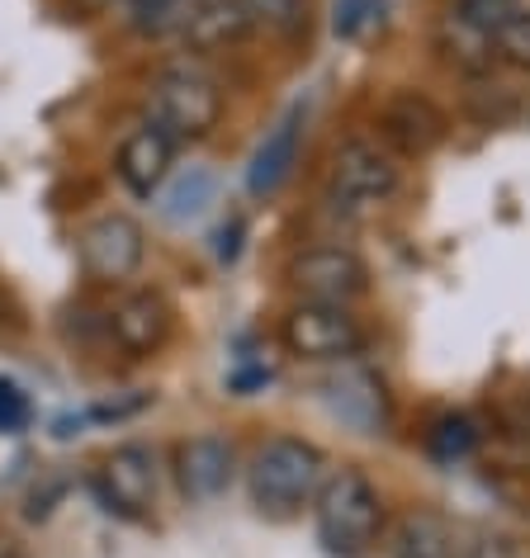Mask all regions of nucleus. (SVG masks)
Returning <instances> with one entry per match:
<instances>
[{
  "instance_id": "6ab92c4d",
  "label": "nucleus",
  "mask_w": 530,
  "mask_h": 558,
  "mask_svg": "<svg viewBox=\"0 0 530 558\" xmlns=\"http://www.w3.org/2000/svg\"><path fill=\"white\" fill-rule=\"evenodd\" d=\"M473 445H479V430H473L469 416H441L426 430V450L441 459V464H455V459H469Z\"/></svg>"
},
{
  "instance_id": "b1692460",
  "label": "nucleus",
  "mask_w": 530,
  "mask_h": 558,
  "mask_svg": "<svg viewBox=\"0 0 530 558\" xmlns=\"http://www.w3.org/2000/svg\"><path fill=\"white\" fill-rule=\"evenodd\" d=\"M465 558H516V549H511V539H502V535H469Z\"/></svg>"
},
{
  "instance_id": "6e6552de",
  "label": "nucleus",
  "mask_w": 530,
  "mask_h": 558,
  "mask_svg": "<svg viewBox=\"0 0 530 558\" xmlns=\"http://www.w3.org/2000/svg\"><path fill=\"white\" fill-rule=\"evenodd\" d=\"M81 265H86L91 279H100V284H119V279H129L137 265H143V228L129 218V214H105L95 218L86 232H81Z\"/></svg>"
},
{
  "instance_id": "dca6fc26",
  "label": "nucleus",
  "mask_w": 530,
  "mask_h": 558,
  "mask_svg": "<svg viewBox=\"0 0 530 558\" xmlns=\"http://www.w3.org/2000/svg\"><path fill=\"white\" fill-rule=\"evenodd\" d=\"M200 5L204 0H129V24L143 38H166L185 29Z\"/></svg>"
},
{
  "instance_id": "2eb2a0df",
  "label": "nucleus",
  "mask_w": 530,
  "mask_h": 558,
  "mask_svg": "<svg viewBox=\"0 0 530 558\" xmlns=\"http://www.w3.org/2000/svg\"><path fill=\"white\" fill-rule=\"evenodd\" d=\"M246 34H251V15L242 0H204L190 15L185 29H180V38H185L194 52H222V48L242 44Z\"/></svg>"
},
{
  "instance_id": "a878e982",
  "label": "nucleus",
  "mask_w": 530,
  "mask_h": 558,
  "mask_svg": "<svg viewBox=\"0 0 530 558\" xmlns=\"http://www.w3.org/2000/svg\"><path fill=\"white\" fill-rule=\"evenodd\" d=\"M5 558H20V554H5Z\"/></svg>"
},
{
  "instance_id": "393cba45",
  "label": "nucleus",
  "mask_w": 530,
  "mask_h": 558,
  "mask_svg": "<svg viewBox=\"0 0 530 558\" xmlns=\"http://www.w3.org/2000/svg\"><path fill=\"white\" fill-rule=\"evenodd\" d=\"M237 236H242V218H232L228 228L218 232V246H214L218 260H237V251H242V242H237Z\"/></svg>"
},
{
  "instance_id": "9d476101",
  "label": "nucleus",
  "mask_w": 530,
  "mask_h": 558,
  "mask_svg": "<svg viewBox=\"0 0 530 558\" xmlns=\"http://www.w3.org/2000/svg\"><path fill=\"white\" fill-rule=\"evenodd\" d=\"M380 129L402 157H426V151H436L445 143V114L417 90H398L384 105Z\"/></svg>"
},
{
  "instance_id": "1a4fd4ad",
  "label": "nucleus",
  "mask_w": 530,
  "mask_h": 558,
  "mask_svg": "<svg viewBox=\"0 0 530 558\" xmlns=\"http://www.w3.org/2000/svg\"><path fill=\"white\" fill-rule=\"evenodd\" d=\"M109 337H115L129 355H157L166 337H171V308L152 289H133L109 308Z\"/></svg>"
},
{
  "instance_id": "f8f14e48",
  "label": "nucleus",
  "mask_w": 530,
  "mask_h": 558,
  "mask_svg": "<svg viewBox=\"0 0 530 558\" xmlns=\"http://www.w3.org/2000/svg\"><path fill=\"white\" fill-rule=\"evenodd\" d=\"M469 530L441 511H408L394 530V558H465Z\"/></svg>"
},
{
  "instance_id": "4468645a",
  "label": "nucleus",
  "mask_w": 530,
  "mask_h": 558,
  "mask_svg": "<svg viewBox=\"0 0 530 558\" xmlns=\"http://www.w3.org/2000/svg\"><path fill=\"white\" fill-rule=\"evenodd\" d=\"M171 157H176V147L147 123V129H137L129 143L119 147V180L137 194V199H147V194L161 190L166 171H171Z\"/></svg>"
},
{
  "instance_id": "f257e3e1",
  "label": "nucleus",
  "mask_w": 530,
  "mask_h": 558,
  "mask_svg": "<svg viewBox=\"0 0 530 558\" xmlns=\"http://www.w3.org/2000/svg\"><path fill=\"white\" fill-rule=\"evenodd\" d=\"M323 478H327V459L313 440L275 436L251 459V501L261 507V515L289 521L317 497Z\"/></svg>"
},
{
  "instance_id": "5701e85b",
  "label": "nucleus",
  "mask_w": 530,
  "mask_h": 558,
  "mask_svg": "<svg viewBox=\"0 0 530 558\" xmlns=\"http://www.w3.org/2000/svg\"><path fill=\"white\" fill-rule=\"evenodd\" d=\"M29 422H34L29 393H24L15 379H0V430H5V436H20Z\"/></svg>"
},
{
  "instance_id": "20e7f679",
  "label": "nucleus",
  "mask_w": 530,
  "mask_h": 558,
  "mask_svg": "<svg viewBox=\"0 0 530 558\" xmlns=\"http://www.w3.org/2000/svg\"><path fill=\"white\" fill-rule=\"evenodd\" d=\"M280 337L289 355L303 360H351L365 351V327L341 303H299V308H289Z\"/></svg>"
},
{
  "instance_id": "9b49d317",
  "label": "nucleus",
  "mask_w": 530,
  "mask_h": 558,
  "mask_svg": "<svg viewBox=\"0 0 530 558\" xmlns=\"http://www.w3.org/2000/svg\"><path fill=\"white\" fill-rule=\"evenodd\" d=\"M176 478L190 501H214L232 483V445L222 436H194L176 450Z\"/></svg>"
},
{
  "instance_id": "412c9836",
  "label": "nucleus",
  "mask_w": 530,
  "mask_h": 558,
  "mask_svg": "<svg viewBox=\"0 0 530 558\" xmlns=\"http://www.w3.org/2000/svg\"><path fill=\"white\" fill-rule=\"evenodd\" d=\"M516 10H521V0H455V15L465 20L469 29L487 34V38H493Z\"/></svg>"
},
{
  "instance_id": "423d86ee",
  "label": "nucleus",
  "mask_w": 530,
  "mask_h": 558,
  "mask_svg": "<svg viewBox=\"0 0 530 558\" xmlns=\"http://www.w3.org/2000/svg\"><path fill=\"white\" fill-rule=\"evenodd\" d=\"M394 190H398V166L380 143L351 137V143L337 147V157H332V194L341 204L370 208V204H384Z\"/></svg>"
},
{
  "instance_id": "ddd939ff",
  "label": "nucleus",
  "mask_w": 530,
  "mask_h": 558,
  "mask_svg": "<svg viewBox=\"0 0 530 558\" xmlns=\"http://www.w3.org/2000/svg\"><path fill=\"white\" fill-rule=\"evenodd\" d=\"M299 137H303V109H289V114L265 133V143L256 147V157L246 166V190L256 194V199L275 194L289 180V171H294V161H299Z\"/></svg>"
},
{
  "instance_id": "39448f33",
  "label": "nucleus",
  "mask_w": 530,
  "mask_h": 558,
  "mask_svg": "<svg viewBox=\"0 0 530 558\" xmlns=\"http://www.w3.org/2000/svg\"><path fill=\"white\" fill-rule=\"evenodd\" d=\"M289 284H294V294L303 303H341L346 308L351 299L365 294L370 270H365V260L346 246H313L289 265Z\"/></svg>"
},
{
  "instance_id": "f03ea898",
  "label": "nucleus",
  "mask_w": 530,
  "mask_h": 558,
  "mask_svg": "<svg viewBox=\"0 0 530 558\" xmlns=\"http://www.w3.org/2000/svg\"><path fill=\"white\" fill-rule=\"evenodd\" d=\"M313 515L323 549L337 558H360L384 530V501L360 469H341L323 478L313 497Z\"/></svg>"
},
{
  "instance_id": "aec40b11",
  "label": "nucleus",
  "mask_w": 530,
  "mask_h": 558,
  "mask_svg": "<svg viewBox=\"0 0 530 558\" xmlns=\"http://www.w3.org/2000/svg\"><path fill=\"white\" fill-rule=\"evenodd\" d=\"M384 24V0H337V15H332V29L337 38H365L370 29Z\"/></svg>"
},
{
  "instance_id": "f3484780",
  "label": "nucleus",
  "mask_w": 530,
  "mask_h": 558,
  "mask_svg": "<svg viewBox=\"0 0 530 558\" xmlns=\"http://www.w3.org/2000/svg\"><path fill=\"white\" fill-rule=\"evenodd\" d=\"M208 204H214V175H208L204 166H190V171L161 194V218L166 222H194Z\"/></svg>"
},
{
  "instance_id": "a211bd4d",
  "label": "nucleus",
  "mask_w": 530,
  "mask_h": 558,
  "mask_svg": "<svg viewBox=\"0 0 530 558\" xmlns=\"http://www.w3.org/2000/svg\"><path fill=\"white\" fill-rule=\"evenodd\" d=\"M251 29H265L275 38H294L309 24V0H242Z\"/></svg>"
},
{
  "instance_id": "7ed1b4c3",
  "label": "nucleus",
  "mask_w": 530,
  "mask_h": 558,
  "mask_svg": "<svg viewBox=\"0 0 530 558\" xmlns=\"http://www.w3.org/2000/svg\"><path fill=\"white\" fill-rule=\"evenodd\" d=\"M222 119V90L218 81H208L194 66H166L147 90V123L166 143H200L218 129Z\"/></svg>"
},
{
  "instance_id": "4be33fe9",
  "label": "nucleus",
  "mask_w": 530,
  "mask_h": 558,
  "mask_svg": "<svg viewBox=\"0 0 530 558\" xmlns=\"http://www.w3.org/2000/svg\"><path fill=\"white\" fill-rule=\"evenodd\" d=\"M493 48H497L511 66L530 72V10H516V15L502 24V29L493 34Z\"/></svg>"
},
{
  "instance_id": "0eeeda50",
  "label": "nucleus",
  "mask_w": 530,
  "mask_h": 558,
  "mask_svg": "<svg viewBox=\"0 0 530 558\" xmlns=\"http://www.w3.org/2000/svg\"><path fill=\"white\" fill-rule=\"evenodd\" d=\"M95 493H100L105 511L123 515V521H143L157 501V459L147 445H119L100 464Z\"/></svg>"
}]
</instances>
